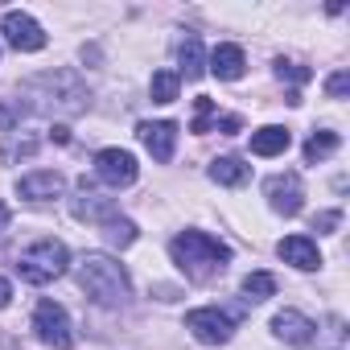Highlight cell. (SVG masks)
Instances as JSON below:
<instances>
[{
	"label": "cell",
	"mask_w": 350,
	"mask_h": 350,
	"mask_svg": "<svg viewBox=\"0 0 350 350\" xmlns=\"http://www.w3.org/2000/svg\"><path fill=\"white\" fill-rule=\"evenodd\" d=\"M186 329H190L202 346H223V342H231V334H235V317L223 313L219 305H202V309H190V313H186Z\"/></svg>",
	"instance_id": "obj_5"
},
{
	"label": "cell",
	"mask_w": 350,
	"mask_h": 350,
	"mask_svg": "<svg viewBox=\"0 0 350 350\" xmlns=\"http://www.w3.org/2000/svg\"><path fill=\"white\" fill-rule=\"evenodd\" d=\"M70 215L79 219V223H111L116 219V198H103V194H95L87 182L79 186V198L70 202Z\"/></svg>",
	"instance_id": "obj_12"
},
{
	"label": "cell",
	"mask_w": 350,
	"mask_h": 350,
	"mask_svg": "<svg viewBox=\"0 0 350 350\" xmlns=\"http://www.w3.org/2000/svg\"><path fill=\"white\" fill-rule=\"evenodd\" d=\"M21 91L29 95V107H33V111L62 116V120L83 116V111L91 107V91H87V83H83L75 70H42V75H33Z\"/></svg>",
	"instance_id": "obj_1"
},
{
	"label": "cell",
	"mask_w": 350,
	"mask_h": 350,
	"mask_svg": "<svg viewBox=\"0 0 350 350\" xmlns=\"http://www.w3.org/2000/svg\"><path fill=\"white\" fill-rule=\"evenodd\" d=\"M178 58H182V75L186 79H202L206 75V50H202L198 38H186L182 50H178Z\"/></svg>",
	"instance_id": "obj_18"
},
{
	"label": "cell",
	"mask_w": 350,
	"mask_h": 350,
	"mask_svg": "<svg viewBox=\"0 0 350 350\" xmlns=\"http://www.w3.org/2000/svg\"><path fill=\"white\" fill-rule=\"evenodd\" d=\"M62 190H66V178L58 169H33L17 182V194L25 202H50V198H62Z\"/></svg>",
	"instance_id": "obj_10"
},
{
	"label": "cell",
	"mask_w": 350,
	"mask_h": 350,
	"mask_svg": "<svg viewBox=\"0 0 350 350\" xmlns=\"http://www.w3.org/2000/svg\"><path fill=\"white\" fill-rule=\"evenodd\" d=\"M211 178L219 186H243L252 178V165H243L239 157H215L211 161Z\"/></svg>",
	"instance_id": "obj_17"
},
{
	"label": "cell",
	"mask_w": 350,
	"mask_h": 350,
	"mask_svg": "<svg viewBox=\"0 0 350 350\" xmlns=\"http://www.w3.org/2000/svg\"><path fill=\"white\" fill-rule=\"evenodd\" d=\"M288 144H293V136H288V128H280V124H268V128L252 132V152H256V157H280Z\"/></svg>",
	"instance_id": "obj_16"
},
{
	"label": "cell",
	"mask_w": 350,
	"mask_h": 350,
	"mask_svg": "<svg viewBox=\"0 0 350 350\" xmlns=\"http://www.w3.org/2000/svg\"><path fill=\"white\" fill-rule=\"evenodd\" d=\"M334 148H338V132L321 128V132H313V136L305 140V161H309V165H313V161H325Z\"/></svg>",
	"instance_id": "obj_21"
},
{
	"label": "cell",
	"mask_w": 350,
	"mask_h": 350,
	"mask_svg": "<svg viewBox=\"0 0 350 350\" xmlns=\"http://www.w3.org/2000/svg\"><path fill=\"white\" fill-rule=\"evenodd\" d=\"M9 301H13V284H9V280H5V276H0V309H5V305H9Z\"/></svg>",
	"instance_id": "obj_27"
},
{
	"label": "cell",
	"mask_w": 350,
	"mask_h": 350,
	"mask_svg": "<svg viewBox=\"0 0 350 350\" xmlns=\"http://www.w3.org/2000/svg\"><path fill=\"white\" fill-rule=\"evenodd\" d=\"M169 256H173V264H178L190 280H211L215 272L227 268L231 247L219 243V239L206 235V231H182L178 239L169 243Z\"/></svg>",
	"instance_id": "obj_3"
},
{
	"label": "cell",
	"mask_w": 350,
	"mask_h": 350,
	"mask_svg": "<svg viewBox=\"0 0 350 350\" xmlns=\"http://www.w3.org/2000/svg\"><path fill=\"white\" fill-rule=\"evenodd\" d=\"M211 120H215V99H198V111H194V124H190V132H211Z\"/></svg>",
	"instance_id": "obj_23"
},
{
	"label": "cell",
	"mask_w": 350,
	"mask_h": 350,
	"mask_svg": "<svg viewBox=\"0 0 350 350\" xmlns=\"http://www.w3.org/2000/svg\"><path fill=\"white\" fill-rule=\"evenodd\" d=\"M346 91H350V75H346V70H334V75L325 79V95H329V99H346Z\"/></svg>",
	"instance_id": "obj_25"
},
{
	"label": "cell",
	"mask_w": 350,
	"mask_h": 350,
	"mask_svg": "<svg viewBox=\"0 0 350 350\" xmlns=\"http://www.w3.org/2000/svg\"><path fill=\"white\" fill-rule=\"evenodd\" d=\"M75 280H79V288H83L95 305H103V309H120V305H128V297H132V280H128L124 264H116V260L103 256V252H87V256L75 264Z\"/></svg>",
	"instance_id": "obj_2"
},
{
	"label": "cell",
	"mask_w": 350,
	"mask_h": 350,
	"mask_svg": "<svg viewBox=\"0 0 350 350\" xmlns=\"http://www.w3.org/2000/svg\"><path fill=\"white\" fill-rule=\"evenodd\" d=\"M276 256H280L284 264L301 268V272L321 268V252H317V243H313L309 235H288V239H280V243H276Z\"/></svg>",
	"instance_id": "obj_13"
},
{
	"label": "cell",
	"mask_w": 350,
	"mask_h": 350,
	"mask_svg": "<svg viewBox=\"0 0 350 350\" xmlns=\"http://www.w3.org/2000/svg\"><path fill=\"white\" fill-rule=\"evenodd\" d=\"M178 91H182V75L178 70H157L152 83H148L152 103H173V99H178Z\"/></svg>",
	"instance_id": "obj_19"
},
{
	"label": "cell",
	"mask_w": 350,
	"mask_h": 350,
	"mask_svg": "<svg viewBox=\"0 0 350 350\" xmlns=\"http://www.w3.org/2000/svg\"><path fill=\"white\" fill-rule=\"evenodd\" d=\"M0 227H9V206L0 202Z\"/></svg>",
	"instance_id": "obj_30"
},
{
	"label": "cell",
	"mask_w": 350,
	"mask_h": 350,
	"mask_svg": "<svg viewBox=\"0 0 350 350\" xmlns=\"http://www.w3.org/2000/svg\"><path fill=\"white\" fill-rule=\"evenodd\" d=\"M206 66H211V75H215V79H223V83H235V79H243V66H247V58H243V50H239V46L223 42V46H215V50H211Z\"/></svg>",
	"instance_id": "obj_15"
},
{
	"label": "cell",
	"mask_w": 350,
	"mask_h": 350,
	"mask_svg": "<svg viewBox=\"0 0 350 350\" xmlns=\"http://www.w3.org/2000/svg\"><path fill=\"white\" fill-rule=\"evenodd\" d=\"M243 297H247V301H268V297H276V276H272V272H247V276H243Z\"/></svg>",
	"instance_id": "obj_20"
},
{
	"label": "cell",
	"mask_w": 350,
	"mask_h": 350,
	"mask_svg": "<svg viewBox=\"0 0 350 350\" xmlns=\"http://www.w3.org/2000/svg\"><path fill=\"white\" fill-rule=\"evenodd\" d=\"M264 194H268L272 211L284 215V219L301 215V206H305V186H301L297 173H272V178L264 182Z\"/></svg>",
	"instance_id": "obj_8"
},
{
	"label": "cell",
	"mask_w": 350,
	"mask_h": 350,
	"mask_svg": "<svg viewBox=\"0 0 350 350\" xmlns=\"http://www.w3.org/2000/svg\"><path fill=\"white\" fill-rule=\"evenodd\" d=\"M95 173L107 182V186H132L136 178H140V165H136V157L128 152V148H99L95 152Z\"/></svg>",
	"instance_id": "obj_9"
},
{
	"label": "cell",
	"mask_w": 350,
	"mask_h": 350,
	"mask_svg": "<svg viewBox=\"0 0 350 350\" xmlns=\"http://www.w3.org/2000/svg\"><path fill=\"white\" fill-rule=\"evenodd\" d=\"M136 136L157 161H173V148H178V124L173 120H148L136 128Z\"/></svg>",
	"instance_id": "obj_11"
},
{
	"label": "cell",
	"mask_w": 350,
	"mask_h": 350,
	"mask_svg": "<svg viewBox=\"0 0 350 350\" xmlns=\"http://www.w3.org/2000/svg\"><path fill=\"white\" fill-rule=\"evenodd\" d=\"M66 268H70V252L62 239H38L17 256V272L25 284H50V280L66 276Z\"/></svg>",
	"instance_id": "obj_4"
},
{
	"label": "cell",
	"mask_w": 350,
	"mask_h": 350,
	"mask_svg": "<svg viewBox=\"0 0 350 350\" xmlns=\"http://www.w3.org/2000/svg\"><path fill=\"white\" fill-rule=\"evenodd\" d=\"M338 223H342V215H338V211H321V215H317V219H313V227H317V231H321V235H329V231H334V227H338Z\"/></svg>",
	"instance_id": "obj_26"
},
{
	"label": "cell",
	"mask_w": 350,
	"mask_h": 350,
	"mask_svg": "<svg viewBox=\"0 0 350 350\" xmlns=\"http://www.w3.org/2000/svg\"><path fill=\"white\" fill-rule=\"evenodd\" d=\"M0 350H17V346H13V342H0Z\"/></svg>",
	"instance_id": "obj_31"
},
{
	"label": "cell",
	"mask_w": 350,
	"mask_h": 350,
	"mask_svg": "<svg viewBox=\"0 0 350 350\" xmlns=\"http://www.w3.org/2000/svg\"><path fill=\"white\" fill-rule=\"evenodd\" d=\"M33 329H38V338L46 342V346H54V350H70L75 346V334H70V317H66V309L58 305V301H38V309H33Z\"/></svg>",
	"instance_id": "obj_6"
},
{
	"label": "cell",
	"mask_w": 350,
	"mask_h": 350,
	"mask_svg": "<svg viewBox=\"0 0 350 350\" xmlns=\"http://www.w3.org/2000/svg\"><path fill=\"white\" fill-rule=\"evenodd\" d=\"M276 79H288V83H309L313 75H309V66H297V62H276Z\"/></svg>",
	"instance_id": "obj_24"
},
{
	"label": "cell",
	"mask_w": 350,
	"mask_h": 350,
	"mask_svg": "<svg viewBox=\"0 0 350 350\" xmlns=\"http://www.w3.org/2000/svg\"><path fill=\"white\" fill-rule=\"evenodd\" d=\"M219 128H223L227 136H231V132H239V116H223V120H219Z\"/></svg>",
	"instance_id": "obj_28"
},
{
	"label": "cell",
	"mask_w": 350,
	"mask_h": 350,
	"mask_svg": "<svg viewBox=\"0 0 350 350\" xmlns=\"http://www.w3.org/2000/svg\"><path fill=\"white\" fill-rule=\"evenodd\" d=\"M50 140H58V144H66V140H70V132H66V128L58 124V128H50Z\"/></svg>",
	"instance_id": "obj_29"
},
{
	"label": "cell",
	"mask_w": 350,
	"mask_h": 350,
	"mask_svg": "<svg viewBox=\"0 0 350 350\" xmlns=\"http://www.w3.org/2000/svg\"><path fill=\"white\" fill-rule=\"evenodd\" d=\"M0 33H5V42H9L13 50H21V54L46 50V29H42L29 13H21V9H9V13H5V21H0Z\"/></svg>",
	"instance_id": "obj_7"
},
{
	"label": "cell",
	"mask_w": 350,
	"mask_h": 350,
	"mask_svg": "<svg viewBox=\"0 0 350 350\" xmlns=\"http://www.w3.org/2000/svg\"><path fill=\"white\" fill-rule=\"evenodd\" d=\"M103 227H107V231H103V235H107V243H116V247H132V243H136V235H140V231H136V223H132V219H120V215H116L111 223H103Z\"/></svg>",
	"instance_id": "obj_22"
},
{
	"label": "cell",
	"mask_w": 350,
	"mask_h": 350,
	"mask_svg": "<svg viewBox=\"0 0 350 350\" xmlns=\"http://www.w3.org/2000/svg\"><path fill=\"white\" fill-rule=\"evenodd\" d=\"M272 334H276L280 342H288V346H305V342H313L317 325H313L305 313H297V309H280V313L272 317Z\"/></svg>",
	"instance_id": "obj_14"
}]
</instances>
